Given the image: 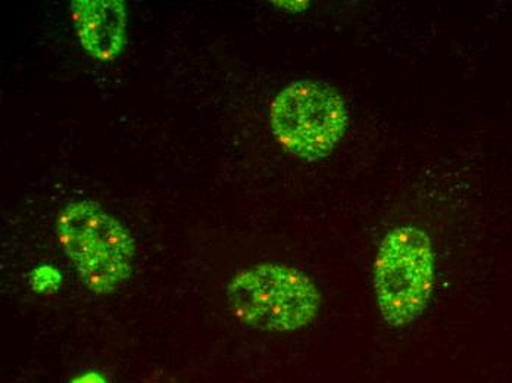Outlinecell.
<instances>
[{"label": "cell", "instance_id": "52a82bcc", "mask_svg": "<svg viewBox=\"0 0 512 383\" xmlns=\"http://www.w3.org/2000/svg\"><path fill=\"white\" fill-rule=\"evenodd\" d=\"M73 383H106L103 381L101 376L96 375V373H86V375L80 376Z\"/></svg>", "mask_w": 512, "mask_h": 383}, {"label": "cell", "instance_id": "5b68a950", "mask_svg": "<svg viewBox=\"0 0 512 383\" xmlns=\"http://www.w3.org/2000/svg\"><path fill=\"white\" fill-rule=\"evenodd\" d=\"M71 17L87 54L108 62L117 58L126 43V5L120 0H78L71 3Z\"/></svg>", "mask_w": 512, "mask_h": 383}, {"label": "cell", "instance_id": "7a4b0ae2", "mask_svg": "<svg viewBox=\"0 0 512 383\" xmlns=\"http://www.w3.org/2000/svg\"><path fill=\"white\" fill-rule=\"evenodd\" d=\"M234 316L264 332L289 333L307 328L320 313L321 294L314 280L280 263L242 270L227 286Z\"/></svg>", "mask_w": 512, "mask_h": 383}, {"label": "cell", "instance_id": "8992f818", "mask_svg": "<svg viewBox=\"0 0 512 383\" xmlns=\"http://www.w3.org/2000/svg\"><path fill=\"white\" fill-rule=\"evenodd\" d=\"M33 276L43 277V282L34 286L36 291H46L48 286L56 288V285L59 283V274L56 273V270L51 269V267H39V269L33 273Z\"/></svg>", "mask_w": 512, "mask_h": 383}, {"label": "cell", "instance_id": "277c9868", "mask_svg": "<svg viewBox=\"0 0 512 383\" xmlns=\"http://www.w3.org/2000/svg\"><path fill=\"white\" fill-rule=\"evenodd\" d=\"M270 121L284 151L318 161L329 157L345 136L349 114L342 96L330 84L301 80L274 98Z\"/></svg>", "mask_w": 512, "mask_h": 383}, {"label": "cell", "instance_id": "6da1fadb", "mask_svg": "<svg viewBox=\"0 0 512 383\" xmlns=\"http://www.w3.org/2000/svg\"><path fill=\"white\" fill-rule=\"evenodd\" d=\"M56 233L62 251L93 294H112L131 276L133 236L98 202L68 204L56 221Z\"/></svg>", "mask_w": 512, "mask_h": 383}, {"label": "cell", "instance_id": "3957f363", "mask_svg": "<svg viewBox=\"0 0 512 383\" xmlns=\"http://www.w3.org/2000/svg\"><path fill=\"white\" fill-rule=\"evenodd\" d=\"M374 294L384 322L405 328L420 319L435 289L432 239L414 226L384 236L374 261Z\"/></svg>", "mask_w": 512, "mask_h": 383}]
</instances>
